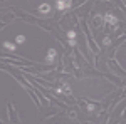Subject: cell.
<instances>
[{
  "label": "cell",
  "mask_w": 126,
  "mask_h": 124,
  "mask_svg": "<svg viewBox=\"0 0 126 124\" xmlns=\"http://www.w3.org/2000/svg\"><path fill=\"white\" fill-rule=\"evenodd\" d=\"M56 54H57L56 49H49V50H47V57H46V62H47V64H52L54 59H56Z\"/></svg>",
  "instance_id": "obj_1"
},
{
  "label": "cell",
  "mask_w": 126,
  "mask_h": 124,
  "mask_svg": "<svg viewBox=\"0 0 126 124\" xmlns=\"http://www.w3.org/2000/svg\"><path fill=\"white\" fill-rule=\"evenodd\" d=\"M104 20H106V22H109L113 27H116V25H118V19L114 17V15H111V14H106V15H104Z\"/></svg>",
  "instance_id": "obj_2"
},
{
  "label": "cell",
  "mask_w": 126,
  "mask_h": 124,
  "mask_svg": "<svg viewBox=\"0 0 126 124\" xmlns=\"http://www.w3.org/2000/svg\"><path fill=\"white\" fill-rule=\"evenodd\" d=\"M67 37H69V44L74 47V45H76V32H74V30H69V32H67Z\"/></svg>",
  "instance_id": "obj_3"
},
{
  "label": "cell",
  "mask_w": 126,
  "mask_h": 124,
  "mask_svg": "<svg viewBox=\"0 0 126 124\" xmlns=\"http://www.w3.org/2000/svg\"><path fill=\"white\" fill-rule=\"evenodd\" d=\"M71 5H72L71 2H57V3H56V7H57L59 10H66V9H69Z\"/></svg>",
  "instance_id": "obj_4"
},
{
  "label": "cell",
  "mask_w": 126,
  "mask_h": 124,
  "mask_svg": "<svg viewBox=\"0 0 126 124\" xmlns=\"http://www.w3.org/2000/svg\"><path fill=\"white\" fill-rule=\"evenodd\" d=\"M39 10L42 12V14H46V12H50V5H49V3H42V5L39 7Z\"/></svg>",
  "instance_id": "obj_5"
},
{
  "label": "cell",
  "mask_w": 126,
  "mask_h": 124,
  "mask_svg": "<svg viewBox=\"0 0 126 124\" xmlns=\"http://www.w3.org/2000/svg\"><path fill=\"white\" fill-rule=\"evenodd\" d=\"M15 42H17V44H24V42H25V35H17Z\"/></svg>",
  "instance_id": "obj_6"
},
{
  "label": "cell",
  "mask_w": 126,
  "mask_h": 124,
  "mask_svg": "<svg viewBox=\"0 0 126 124\" xmlns=\"http://www.w3.org/2000/svg\"><path fill=\"white\" fill-rule=\"evenodd\" d=\"M3 47L9 49V50H14V49H15V45H14V44H10V42H5V44H3Z\"/></svg>",
  "instance_id": "obj_7"
},
{
  "label": "cell",
  "mask_w": 126,
  "mask_h": 124,
  "mask_svg": "<svg viewBox=\"0 0 126 124\" xmlns=\"http://www.w3.org/2000/svg\"><path fill=\"white\" fill-rule=\"evenodd\" d=\"M103 44H104V45H109V44H111V39H109V37H104V39H103Z\"/></svg>",
  "instance_id": "obj_8"
}]
</instances>
